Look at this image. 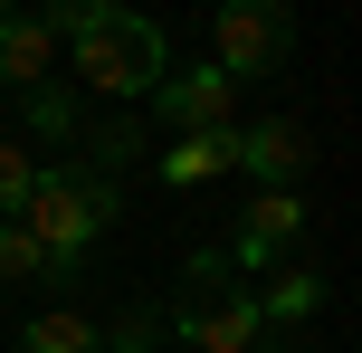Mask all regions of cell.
I'll list each match as a JSON object with an SVG mask.
<instances>
[{"label": "cell", "instance_id": "11", "mask_svg": "<svg viewBox=\"0 0 362 353\" xmlns=\"http://www.w3.org/2000/svg\"><path fill=\"white\" fill-rule=\"evenodd\" d=\"M19 353H95V325L76 316V306H57V316H38L29 335H19Z\"/></svg>", "mask_w": 362, "mask_h": 353}, {"label": "cell", "instance_id": "2", "mask_svg": "<svg viewBox=\"0 0 362 353\" xmlns=\"http://www.w3.org/2000/svg\"><path fill=\"white\" fill-rule=\"evenodd\" d=\"M67 38H76V86H95V96H153L172 76V38L153 10H105Z\"/></svg>", "mask_w": 362, "mask_h": 353}, {"label": "cell", "instance_id": "1", "mask_svg": "<svg viewBox=\"0 0 362 353\" xmlns=\"http://www.w3.org/2000/svg\"><path fill=\"white\" fill-rule=\"evenodd\" d=\"M105 220H115V182H105V172H38L29 201H19V229L38 239L48 277H76V258L95 248Z\"/></svg>", "mask_w": 362, "mask_h": 353}, {"label": "cell", "instance_id": "8", "mask_svg": "<svg viewBox=\"0 0 362 353\" xmlns=\"http://www.w3.org/2000/svg\"><path fill=\"white\" fill-rule=\"evenodd\" d=\"M57 57V29L38 10H0V86H38Z\"/></svg>", "mask_w": 362, "mask_h": 353}, {"label": "cell", "instance_id": "3", "mask_svg": "<svg viewBox=\"0 0 362 353\" xmlns=\"http://www.w3.org/2000/svg\"><path fill=\"white\" fill-rule=\"evenodd\" d=\"M296 57V10L286 0H219V19H210V67L229 76H276Z\"/></svg>", "mask_w": 362, "mask_h": 353}, {"label": "cell", "instance_id": "16", "mask_svg": "<svg viewBox=\"0 0 362 353\" xmlns=\"http://www.w3.org/2000/svg\"><path fill=\"white\" fill-rule=\"evenodd\" d=\"M115 353H153V316H124V325H115Z\"/></svg>", "mask_w": 362, "mask_h": 353}, {"label": "cell", "instance_id": "4", "mask_svg": "<svg viewBox=\"0 0 362 353\" xmlns=\"http://www.w3.org/2000/svg\"><path fill=\"white\" fill-rule=\"evenodd\" d=\"M305 163H315V144H305V125H296V115H257V125H229V172H248V182L296 191V182H305Z\"/></svg>", "mask_w": 362, "mask_h": 353}, {"label": "cell", "instance_id": "17", "mask_svg": "<svg viewBox=\"0 0 362 353\" xmlns=\"http://www.w3.org/2000/svg\"><path fill=\"white\" fill-rule=\"evenodd\" d=\"M0 10H19V0H0Z\"/></svg>", "mask_w": 362, "mask_h": 353}, {"label": "cell", "instance_id": "7", "mask_svg": "<svg viewBox=\"0 0 362 353\" xmlns=\"http://www.w3.org/2000/svg\"><path fill=\"white\" fill-rule=\"evenodd\" d=\"M181 335H191L200 353H248L267 325H257V296H181Z\"/></svg>", "mask_w": 362, "mask_h": 353}, {"label": "cell", "instance_id": "9", "mask_svg": "<svg viewBox=\"0 0 362 353\" xmlns=\"http://www.w3.org/2000/svg\"><path fill=\"white\" fill-rule=\"evenodd\" d=\"M315 316H325V277L305 258H286L267 277V296H257V325H315Z\"/></svg>", "mask_w": 362, "mask_h": 353}, {"label": "cell", "instance_id": "14", "mask_svg": "<svg viewBox=\"0 0 362 353\" xmlns=\"http://www.w3.org/2000/svg\"><path fill=\"white\" fill-rule=\"evenodd\" d=\"M38 267H48V258H38V239H29V229H19V220H0V287L38 277Z\"/></svg>", "mask_w": 362, "mask_h": 353}, {"label": "cell", "instance_id": "10", "mask_svg": "<svg viewBox=\"0 0 362 353\" xmlns=\"http://www.w3.org/2000/svg\"><path fill=\"white\" fill-rule=\"evenodd\" d=\"M153 172H163V182H210V172H229V134H181Z\"/></svg>", "mask_w": 362, "mask_h": 353}, {"label": "cell", "instance_id": "5", "mask_svg": "<svg viewBox=\"0 0 362 353\" xmlns=\"http://www.w3.org/2000/svg\"><path fill=\"white\" fill-rule=\"evenodd\" d=\"M305 239V191H257L248 210H238V248L229 267H276V248Z\"/></svg>", "mask_w": 362, "mask_h": 353}, {"label": "cell", "instance_id": "15", "mask_svg": "<svg viewBox=\"0 0 362 353\" xmlns=\"http://www.w3.org/2000/svg\"><path fill=\"white\" fill-rule=\"evenodd\" d=\"M105 10H124V0H48V29L67 38V29H86V19H105Z\"/></svg>", "mask_w": 362, "mask_h": 353}, {"label": "cell", "instance_id": "12", "mask_svg": "<svg viewBox=\"0 0 362 353\" xmlns=\"http://www.w3.org/2000/svg\"><path fill=\"white\" fill-rule=\"evenodd\" d=\"M29 134H48V144H67V134H76V96L38 76V86H29Z\"/></svg>", "mask_w": 362, "mask_h": 353}, {"label": "cell", "instance_id": "13", "mask_svg": "<svg viewBox=\"0 0 362 353\" xmlns=\"http://www.w3.org/2000/svg\"><path fill=\"white\" fill-rule=\"evenodd\" d=\"M29 182H38L29 144H10V134H0V220H19V201H29Z\"/></svg>", "mask_w": 362, "mask_h": 353}, {"label": "cell", "instance_id": "6", "mask_svg": "<svg viewBox=\"0 0 362 353\" xmlns=\"http://www.w3.org/2000/svg\"><path fill=\"white\" fill-rule=\"evenodd\" d=\"M153 115L172 134H229V76L219 67H181V76L153 86Z\"/></svg>", "mask_w": 362, "mask_h": 353}]
</instances>
